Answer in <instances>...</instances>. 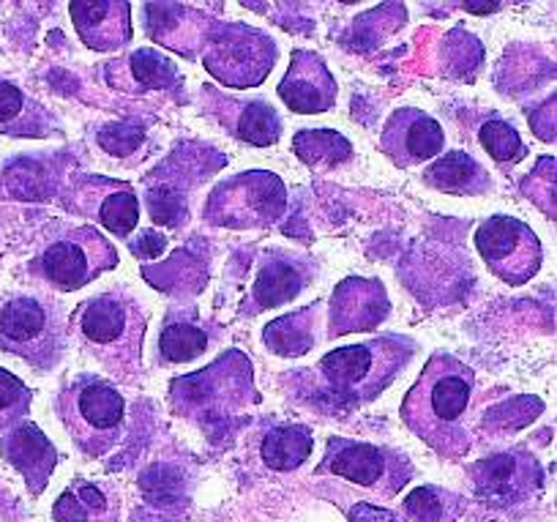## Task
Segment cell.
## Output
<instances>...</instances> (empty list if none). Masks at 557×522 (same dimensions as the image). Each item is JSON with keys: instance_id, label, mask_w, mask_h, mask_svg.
Returning a JSON list of instances; mask_svg holds the SVG:
<instances>
[{"instance_id": "obj_1", "label": "cell", "mask_w": 557, "mask_h": 522, "mask_svg": "<svg viewBox=\"0 0 557 522\" xmlns=\"http://www.w3.org/2000/svg\"><path fill=\"white\" fill-rule=\"evenodd\" d=\"M475 373L448 353H435L399 408L405 427L443 460H462L470 451L468 413Z\"/></svg>"}, {"instance_id": "obj_2", "label": "cell", "mask_w": 557, "mask_h": 522, "mask_svg": "<svg viewBox=\"0 0 557 522\" xmlns=\"http://www.w3.org/2000/svg\"><path fill=\"white\" fill-rule=\"evenodd\" d=\"M416 356L410 337H372L325 353L309 373L304 391L323 411L347 413L377 400Z\"/></svg>"}, {"instance_id": "obj_3", "label": "cell", "mask_w": 557, "mask_h": 522, "mask_svg": "<svg viewBox=\"0 0 557 522\" xmlns=\"http://www.w3.org/2000/svg\"><path fill=\"white\" fill-rule=\"evenodd\" d=\"M148 328V309L126 290H107L83 301L72 315L85 353L104 369L134 375L143 369V339Z\"/></svg>"}, {"instance_id": "obj_4", "label": "cell", "mask_w": 557, "mask_h": 522, "mask_svg": "<svg viewBox=\"0 0 557 522\" xmlns=\"http://www.w3.org/2000/svg\"><path fill=\"white\" fill-rule=\"evenodd\" d=\"M170 397L181 416L211 433H222L255 402L251 362L240 351H227L211 367L175 378Z\"/></svg>"}, {"instance_id": "obj_5", "label": "cell", "mask_w": 557, "mask_h": 522, "mask_svg": "<svg viewBox=\"0 0 557 522\" xmlns=\"http://www.w3.org/2000/svg\"><path fill=\"white\" fill-rule=\"evenodd\" d=\"M58 416L85 457H107L128 427L126 397L99 375H77L58 394Z\"/></svg>"}, {"instance_id": "obj_6", "label": "cell", "mask_w": 557, "mask_h": 522, "mask_svg": "<svg viewBox=\"0 0 557 522\" xmlns=\"http://www.w3.org/2000/svg\"><path fill=\"white\" fill-rule=\"evenodd\" d=\"M290 195L285 181L265 170L238 172L208 195L202 217L213 228L262 230L285 219Z\"/></svg>"}, {"instance_id": "obj_7", "label": "cell", "mask_w": 557, "mask_h": 522, "mask_svg": "<svg viewBox=\"0 0 557 522\" xmlns=\"http://www.w3.org/2000/svg\"><path fill=\"white\" fill-rule=\"evenodd\" d=\"M318 478H336V482L352 484L361 493L374 498L391 500L407 487L412 468L399 451L385 446L363 444V440L331 438L325 444V454L314 468Z\"/></svg>"}, {"instance_id": "obj_8", "label": "cell", "mask_w": 557, "mask_h": 522, "mask_svg": "<svg viewBox=\"0 0 557 522\" xmlns=\"http://www.w3.org/2000/svg\"><path fill=\"white\" fill-rule=\"evenodd\" d=\"M69 326L61 309L36 295H17L0 309V348L39 369L55 367L66 353Z\"/></svg>"}, {"instance_id": "obj_9", "label": "cell", "mask_w": 557, "mask_h": 522, "mask_svg": "<svg viewBox=\"0 0 557 522\" xmlns=\"http://www.w3.org/2000/svg\"><path fill=\"white\" fill-rule=\"evenodd\" d=\"M276 45L268 34L246 25H222L202 45V66L227 88H257L276 63Z\"/></svg>"}, {"instance_id": "obj_10", "label": "cell", "mask_w": 557, "mask_h": 522, "mask_svg": "<svg viewBox=\"0 0 557 522\" xmlns=\"http://www.w3.org/2000/svg\"><path fill=\"white\" fill-rule=\"evenodd\" d=\"M117 266V250L90 224L52 241L39 257L41 277L61 293H74Z\"/></svg>"}, {"instance_id": "obj_11", "label": "cell", "mask_w": 557, "mask_h": 522, "mask_svg": "<svg viewBox=\"0 0 557 522\" xmlns=\"http://www.w3.org/2000/svg\"><path fill=\"white\" fill-rule=\"evenodd\" d=\"M475 250L497 279L508 284H524L541 268V241L522 219L497 214L475 230Z\"/></svg>"}, {"instance_id": "obj_12", "label": "cell", "mask_w": 557, "mask_h": 522, "mask_svg": "<svg viewBox=\"0 0 557 522\" xmlns=\"http://www.w3.org/2000/svg\"><path fill=\"white\" fill-rule=\"evenodd\" d=\"M380 148L396 167H418L437 159L446 148V132L430 112L399 107L380 132Z\"/></svg>"}, {"instance_id": "obj_13", "label": "cell", "mask_w": 557, "mask_h": 522, "mask_svg": "<svg viewBox=\"0 0 557 522\" xmlns=\"http://www.w3.org/2000/svg\"><path fill=\"white\" fill-rule=\"evenodd\" d=\"M391 315V299L383 282L347 277L336 284L329 304V337L339 339L356 331H372Z\"/></svg>"}, {"instance_id": "obj_14", "label": "cell", "mask_w": 557, "mask_h": 522, "mask_svg": "<svg viewBox=\"0 0 557 522\" xmlns=\"http://www.w3.org/2000/svg\"><path fill=\"white\" fill-rule=\"evenodd\" d=\"M470 476H473L475 495L495 506L519 503L541 487L539 462L522 451H508V454L475 462L470 468Z\"/></svg>"}, {"instance_id": "obj_15", "label": "cell", "mask_w": 557, "mask_h": 522, "mask_svg": "<svg viewBox=\"0 0 557 522\" xmlns=\"http://www.w3.org/2000/svg\"><path fill=\"white\" fill-rule=\"evenodd\" d=\"M336 77L329 63L312 50H296L285 80L278 83V99L298 116H318L336 105Z\"/></svg>"}, {"instance_id": "obj_16", "label": "cell", "mask_w": 557, "mask_h": 522, "mask_svg": "<svg viewBox=\"0 0 557 522\" xmlns=\"http://www.w3.org/2000/svg\"><path fill=\"white\" fill-rule=\"evenodd\" d=\"M69 14H72L79 39L96 52H112L132 39V7L128 3H115V0L72 3Z\"/></svg>"}, {"instance_id": "obj_17", "label": "cell", "mask_w": 557, "mask_h": 522, "mask_svg": "<svg viewBox=\"0 0 557 522\" xmlns=\"http://www.w3.org/2000/svg\"><path fill=\"white\" fill-rule=\"evenodd\" d=\"M0 449H3L7 460L17 468L30 493L39 495L47 487L52 471H55V446L50 444V438L36 424L23 422L20 427H14L3 438Z\"/></svg>"}, {"instance_id": "obj_18", "label": "cell", "mask_w": 557, "mask_h": 522, "mask_svg": "<svg viewBox=\"0 0 557 522\" xmlns=\"http://www.w3.org/2000/svg\"><path fill=\"white\" fill-rule=\"evenodd\" d=\"M309 284V271L304 263L293 260L285 255L265 257L257 271L255 284L249 293V315H257L262 309L290 304L301 295V290Z\"/></svg>"}, {"instance_id": "obj_19", "label": "cell", "mask_w": 557, "mask_h": 522, "mask_svg": "<svg viewBox=\"0 0 557 522\" xmlns=\"http://www.w3.org/2000/svg\"><path fill=\"white\" fill-rule=\"evenodd\" d=\"M424 184L454 197H481L492 190L486 167L468 150H448L437 156L424 170Z\"/></svg>"}, {"instance_id": "obj_20", "label": "cell", "mask_w": 557, "mask_h": 522, "mask_svg": "<svg viewBox=\"0 0 557 522\" xmlns=\"http://www.w3.org/2000/svg\"><path fill=\"white\" fill-rule=\"evenodd\" d=\"M55 129V118L45 105L14 83L0 80V132L12 137H50Z\"/></svg>"}, {"instance_id": "obj_21", "label": "cell", "mask_w": 557, "mask_h": 522, "mask_svg": "<svg viewBox=\"0 0 557 522\" xmlns=\"http://www.w3.org/2000/svg\"><path fill=\"white\" fill-rule=\"evenodd\" d=\"M320 309L318 304L304 306V309L290 312V315L278 317V320L268 323L265 331H262V342L271 353L282 359H298L307 356L318 344V326H320Z\"/></svg>"}, {"instance_id": "obj_22", "label": "cell", "mask_w": 557, "mask_h": 522, "mask_svg": "<svg viewBox=\"0 0 557 522\" xmlns=\"http://www.w3.org/2000/svg\"><path fill=\"white\" fill-rule=\"evenodd\" d=\"M312 429L304 424H278L265 435L260 446V457L271 471H296L312 454Z\"/></svg>"}, {"instance_id": "obj_23", "label": "cell", "mask_w": 557, "mask_h": 522, "mask_svg": "<svg viewBox=\"0 0 557 522\" xmlns=\"http://www.w3.org/2000/svg\"><path fill=\"white\" fill-rule=\"evenodd\" d=\"M224 110H233V134L246 143L265 148L282 137V118L268 101H224Z\"/></svg>"}, {"instance_id": "obj_24", "label": "cell", "mask_w": 557, "mask_h": 522, "mask_svg": "<svg viewBox=\"0 0 557 522\" xmlns=\"http://www.w3.org/2000/svg\"><path fill=\"white\" fill-rule=\"evenodd\" d=\"M293 150L309 167H339L352 159V145L334 129H304L293 137Z\"/></svg>"}, {"instance_id": "obj_25", "label": "cell", "mask_w": 557, "mask_h": 522, "mask_svg": "<svg viewBox=\"0 0 557 522\" xmlns=\"http://www.w3.org/2000/svg\"><path fill=\"white\" fill-rule=\"evenodd\" d=\"M115 514L112 500L94 484H77L66 489L55 503L58 522H104Z\"/></svg>"}, {"instance_id": "obj_26", "label": "cell", "mask_w": 557, "mask_h": 522, "mask_svg": "<svg viewBox=\"0 0 557 522\" xmlns=\"http://www.w3.org/2000/svg\"><path fill=\"white\" fill-rule=\"evenodd\" d=\"M208 351V331L195 323H168L159 337V353L170 364H191Z\"/></svg>"}, {"instance_id": "obj_27", "label": "cell", "mask_w": 557, "mask_h": 522, "mask_svg": "<svg viewBox=\"0 0 557 522\" xmlns=\"http://www.w3.org/2000/svg\"><path fill=\"white\" fill-rule=\"evenodd\" d=\"M96 219L117 239H128L139 222V201L132 190L107 192L104 201L96 208Z\"/></svg>"}, {"instance_id": "obj_28", "label": "cell", "mask_w": 557, "mask_h": 522, "mask_svg": "<svg viewBox=\"0 0 557 522\" xmlns=\"http://www.w3.org/2000/svg\"><path fill=\"white\" fill-rule=\"evenodd\" d=\"M479 139L481 145H484L486 154L495 161H500V165H517V161H522L524 156H528V148H524L517 129L508 121H500V118L486 121L484 126H481Z\"/></svg>"}, {"instance_id": "obj_29", "label": "cell", "mask_w": 557, "mask_h": 522, "mask_svg": "<svg viewBox=\"0 0 557 522\" xmlns=\"http://www.w3.org/2000/svg\"><path fill=\"white\" fill-rule=\"evenodd\" d=\"M132 77L134 83L143 85V88H170V85L178 80V69L170 58L159 56L157 50H139L132 56Z\"/></svg>"}, {"instance_id": "obj_30", "label": "cell", "mask_w": 557, "mask_h": 522, "mask_svg": "<svg viewBox=\"0 0 557 522\" xmlns=\"http://www.w3.org/2000/svg\"><path fill=\"white\" fill-rule=\"evenodd\" d=\"M30 411V389L17 375L0 369V429L17 424Z\"/></svg>"}, {"instance_id": "obj_31", "label": "cell", "mask_w": 557, "mask_h": 522, "mask_svg": "<svg viewBox=\"0 0 557 522\" xmlns=\"http://www.w3.org/2000/svg\"><path fill=\"white\" fill-rule=\"evenodd\" d=\"M405 509L418 522H446V500L435 489H416L407 498Z\"/></svg>"}, {"instance_id": "obj_32", "label": "cell", "mask_w": 557, "mask_h": 522, "mask_svg": "<svg viewBox=\"0 0 557 522\" xmlns=\"http://www.w3.org/2000/svg\"><path fill=\"white\" fill-rule=\"evenodd\" d=\"M143 132L137 126H107L99 134V145L112 156H128L132 150H137Z\"/></svg>"}, {"instance_id": "obj_33", "label": "cell", "mask_w": 557, "mask_h": 522, "mask_svg": "<svg viewBox=\"0 0 557 522\" xmlns=\"http://www.w3.org/2000/svg\"><path fill=\"white\" fill-rule=\"evenodd\" d=\"M347 517H350V522H405L396 511L383 509L374 500H356L347 509Z\"/></svg>"}, {"instance_id": "obj_34", "label": "cell", "mask_w": 557, "mask_h": 522, "mask_svg": "<svg viewBox=\"0 0 557 522\" xmlns=\"http://www.w3.org/2000/svg\"><path fill=\"white\" fill-rule=\"evenodd\" d=\"M465 9L468 12H475V14H490V12H497V3H486V7H481V3H465Z\"/></svg>"}]
</instances>
